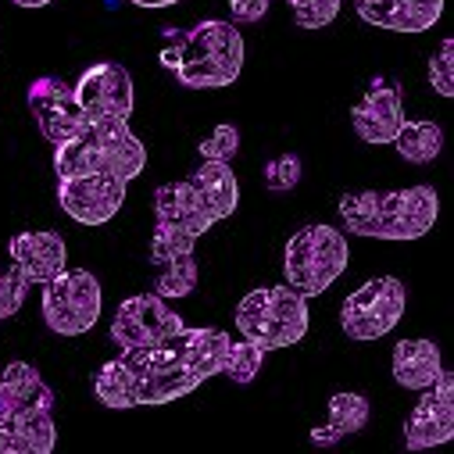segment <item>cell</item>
I'll use <instances>...</instances> for the list:
<instances>
[{
	"mask_svg": "<svg viewBox=\"0 0 454 454\" xmlns=\"http://www.w3.org/2000/svg\"><path fill=\"white\" fill-rule=\"evenodd\" d=\"M230 333L200 325H183L176 336L154 348H137L111 358L93 383V394L104 408H154L172 404L193 394L204 380L218 376Z\"/></svg>",
	"mask_w": 454,
	"mask_h": 454,
	"instance_id": "1",
	"label": "cell"
},
{
	"mask_svg": "<svg viewBox=\"0 0 454 454\" xmlns=\"http://www.w3.org/2000/svg\"><path fill=\"white\" fill-rule=\"evenodd\" d=\"M440 215V197L433 186L404 190H358L340 197V222L355 237L369 240H419Z\"/></svg>",
	"mask_w": 454,
	"mask_h": 454,
	"instance_id": "2",
	"label": "cell"
},
{
	"mask_svg": "<svg viewBox=\"0 0 454 454\" xmlns=\"http://www.w3.org/2000/svg\"><path fill=\"white\" fill-rule=\"evenodd\" d=\"M58 440L54 390L29 362L0 369V454H51Z\"/></svg>",
	"mask_w": 454,
	"mask_h": 454,
	"instance_id": "3",
	"label": "cell"
},
{
	"mask_svg": "<svg viewBox=\"0 0 454 454\" xmlns=\"http://www.w3.org/2000/svg\"><path fill=\"white\" fill-rule=\"evenodd\" d=\"M161 65L186 90H218L240 79L244 72V36L233 22L207 19L190 33L168 29L161 47Z\"/></svg>",
	"mask_w": 454,
	"mask_h": 454,
	"instance_id": "4",
	"label": "cell"
},
{
	"mask_svg": "<svg viewBox=\"0 0 454 454\" xmlns=\"http://www.w3.org/2000/svg\"><path fill=\"white\" fill-rule=\"evenodd\" d=\"M147 168V147L126 122H90L82 133L54 147V172L65 176H119L133 183Z\"/></svg>",
	"mask_w": 454,
	"mask_h": 454,
	"instance_id": "5",
	"label": "cell"
},
{
	"mask_svg": "<svg viewBox=\"0 0 454 454\" xmlns=\"http://www.w3.org/2000/svg\"><path fill=\"white\" fill-rule=\"evenodd\" d=\"M218 218L204 204L200 190L190 179L165 183L154 193V240H151V262L161 269L165 262L179 254H193L197 240L211 230Z\"/></svg>",
	"mask_w": 454,
	"mask_h": 454,
	"instance_id": "6",
	"label": "cell"
},
{
	"mask_svg": "<svg viewBox=\"0 0 454 454\" xmlns=\"http://www.w3.org/2000/svg\"><path fill=\"white\" fill-rule=\"evenodd\" d=\"M237 329L262 351L294 348L308 333V297L294 286H262L237 304Z\"/></svg>",
	"mask_w": 454,
	"mask_h": 454,
	"instance_id": "7",
	"label": "cell"
},
{
	"mask_svg": "<svg viewBox=\"0 0 454 454\" xmlns=\"http://www.w3.org/2000/svg\"><path fill=\"white\" fill-rule=\"evenodd\" d=\"M351 262L348 237L333 225H304L286 240L283 251V276L286 286H294L304 297L325 294Z\"/></svg>",
	"mask_w": 454,
	"mask_h": 454,
	"instance_id": "8",
	"label": "cell"
},
{
	"mask_svg": "<svg viewBox=\"0 0 454 454\" xmlns=\"http://www.w3.org/2000/svg\"><path fill=\"white\" fill-rule=\"evenodd\" d=\"M104 308L100 283L90 269H65L43 283V318L58 336H82L97 325Z\"/></svg>",
	"mask_w": 454,
	"mask_h": 454,
	"instance_id": "9",
	"label": "cell"
},
{
	"mask_svg": "<svg viewBox=\"0 0 454 454\" xmlns=\"http://www.w3.org/2000/svg\"><path fill=\"white\" fill-rule=\"evenodd\" d=\"M408 308V290L394 276H380L362 283L340 308V325L351 340H380L387 336Z\"/></svg>",
	"mask_w": 454,
	"mask_h": 454,
	"instance_id": "10",
	"label": "cell"
},
{
	"mask_svg": "<svg viewBox=\"0 0 454 454\" xmlns=\"http://www.w3.org/2000/svg\"><path fill=\"white\" fill-rule=\"evenodd\" d=\"M183 315L168 308L161 294H137L122 301L111 318V340L119 344V351H137V348H154L161 340L176 336L183 329Z\"/></svg>",
	"mask_w": 454,
	"mask_h": 454,
	"instance_id": "11",
	"label": "cell"
},
{
	"mask_svg": "<svg viewBox=\"0 0 454 454\" xmlns=\"http://www.w3.org/2000/svg\"><path fill=\"white\" fill-rule=\"evenodd\" d=\"M75 100L90 122H129L133 115V75L122 65H90L75 82Z\"/></svg>",
	"mask_w": 454,
	"mask_h": 454,
	"instance_id": "12",
	"label": "cell"
},
{
	"mask_svg": "<svg viewBox=\"0 0 454 454\" xmlns=\"http://www.w3.org/2000/svg\"><path fill=\"white\" fill-rule=\"evenodd\" d=\"M129 183L119 176H65L58 179V204L79 225H104L126 204Z\"/></svg>",
	"mask_w": 454,
	"mask_h": 454,
	"instance_id": "13",
	"label": "cell"
},
{
	"mask_svg": "<svg viewBox=\"0 0 454 454\" xmlns=\"http://www.w3.org/2000/svg\"><path fill=\"white\" fill-rule=\"evenodd\" d=\"M29 107H33L40 137L54 147L72 140L75 133H82L90 126L86 111L75 100V86H68L61 75H40L29 86Z\"/></svg>",
	"mask_w": 454,
	"mask_h": 454,
	"instance_id": "14",
	"label": "cell"
},
{
	"mask_svg": "<svg viewBox=\"0 0 454 454\" xmlns=\"http://www.w3.org/2000/svg\"><path fill=\"white\" fill-rule=\"evenodd\" d=\"M422 397L415 401L408 426H404V447L408 450H426L440 447L454 436V376L443 369L433 387L419 390Z\"/></svg>",
	"mask_w": 454,
	"mask_h": 454,
	"instance_id": "15",
	"label": "cell"
},
{
	"mask_svg": "<svg viewBox=\"0 0 454 454\" xmlns=\"http://www.w3.org/2000/svg\"><path fill=\"white\" fill-rule=\"evenodd\" d=\"M401 122H404V97H401V86L394 79H376L365 90V97L351 107L355 133L365 144H376V147L394 144Z\"/></svg>",
	"mask_w": 454,
	"mask_h": 454,
	"instance_id": "16",
	"label": "cell"
},
{
	"mask_svg": "<svg viewBox=\"0 0 454 454\" xmlns=\"http://www.w3.org/2000/svg\"><path fill=\"white\" fill-rule=\"evenodd\" d=\"M358 15L390 33H426L440 22L443 0H355Z\"/></svg>",
	"mask_w": 454,
	"mask_h": 454,
	"instance_id": "17",
	"label": "cell"
},
{
	"mask_svg": "<svg viewBox=\"0 0 454 454\" xmlns=\"http://www.w3.org/2000/svg\"><path fill=\"white\" fill-rule=\"evenodd\" d=\"M8 254L15 262V269L29 279V283H51L58 272L68 269V247L58 233H19L12 244H8Z\"/></svg>",
	"mask_w": 454,
	"mask_h": 454,
	"instance_id": "18",
	"label": "cell"
},
{
	"mask_svg": "<svg viewBox=\"0 0 454 454\" xmlns=\"http://www.w3.org/2000/svg\"><path fill=\"white\" fill-rule=\"evenodd\" d=\"M443 372L440 348L433 340H401L394 348V380L404 390H426Z\"/></svg>",
	"mask_w": 454,
	"mask_h": 454,
	"instance_id": "19",
	"label": "cell"
},
{
	"mask_svg": "<svg viewBox=\"0 0 454 454\" xmlns=\"http://www.w3.org/2000/svg\"><path fill=\"white\" fill-rule=\"evenodd\" d=\"M365 422H369V397L365 394H355V390L333 394L329 397V422L311 429V443L315 447H333L344 436L362 433Z\"/></svg>",
	"mask_w": 454,
	"mask_h": 454,
	"instance_id": "20",
	"label": "cell"
},
{
	"mask_svg": "<svg viewBox=\"0 0 454 454\" xmlns=\"http://www.w3.org/2000/svg\"><path fill=\"white\" fill-rule=\"evenodd\" d=\"M190 183L200 190L204 204L211 207V215H215L218 222L230 218V215L237 211V204H240V183H237L230 161H204V165L190 176Z\"/></svg>",
	"mask_w": 454,
	"mask_h": 454,
	"instance_id": "21",
	"label": "cell"
},
{
	"mask_svg": "<svg viewBox=\"0 0 454 454\" xmlns=\"http://www.w3.org/2000/svg\"><path fill=\"white\" fill-rule=\"evenodd\" d=\"M394 147L408 165H429L443 151V129L436 122H401Z\"/></svg>",
	"mask_w": 454,
	"mask_h": 454,
	"instance_id": "22",
	"label": "cell"
},
{
	"mask_svg": "<svg viewBox=\"0 0 454 454\" xmlns=\"http://www.w3.org/2000/svg\"><path fill=\"white\" fill-rule=\"evenodd\" d=\"M262 365H265V351L258 344H251V340H237L233 344L230 340V344H225V355H222L218 376H230L233 383L247 387V383H254L262 376Z\"/></svg>",
	"mask_w": 454,
	"mask_h": 454,
	"instance_id": "23",
	"label": "cell"
},
{
	"mask_svg": "<svg viewBox=\"0 0 454 454\" xmlns=\"http://www.w3.org/2000/svg\"><path fill=\"white\" fill-rule=\"evenodd\" d=\"M197 279H200V269H197L193 254H179V258L161 265L154 294H161L165 301H179V297H190L197 290Z\"/></svg>",
	"mask_w": 454,
	"mask_h": 454,
	"instance_id": "24",
	"label": "cell"
},
{
	"mask_svg": "<svg viewBox=\"0 0 454 454\" xmlns=\"http://www.w3.org/2000/svg\"><path fill=\"white\" fill-rule=\"evenodd\" d=\"M286 4H290V15L301 29H325L340 15V4H344V0H286Z\"/></svg>",
	"mask_w": 454,
	"mask_h": 454,
	"instance_id": "25",
	"label": "cell"
},
{
	"mask_svg": "<svg viewBox=\"0 0 454 454\" xmlns=\"http://www.w3.org/2000/svg\"><path fill=\"white\" fill-rule=\"evenodd\" d=\"M200 158L204 161H233L237 158V151H240V129L237 126H230V122H222V126H215L211 129V137L207 140H200Z\"/></svg>",
	"mask_w": 454,
	"mask_h": 454,
	"instance_id": "26",
	"label": "cell"
},
{
	"mask_svg": "<svg viewBox=\"0 0 454 454\" xmlns=\"http://www.w3.org/2000/svg\"><path fill=\"white\" fill-rule=\"evenodd\" d=\"M29 279L12 265V269H0V322L19 315V308L26 304V294H29Z\"/></svg>",
	"mask_w": 454,
	"mask_h": 454,
	"instance_id": "27",
	"label": "cell"
},
{
	"mask_svg": "<svg viewBox=\"0 0 454 454\" xmlns=\"http://www.w3.org/2000/svg\"><path fill=\"white\" fill-rule=\"evenodd\" d=\"M301 172H304V165H301L297 154H279L265 165V186L272 193H290L301 183Z\"/></svg>",
	"mask_w": 454,
	"mask_h": 454,
	"instance_id": "28",
	"label": "cell"
},
{
	"mask_svg": "<svg viewBox=\"0 0 454 454\" xmlns=\"http://www.w3.org/2000/svg\"><path fill=\"white\" fill-rule=\"evenodd\" d=\"M429 82L440 97H454V40H443L429 58Z\"/></svg>",
	"mask_w": 454,
	"mask_h": 454,
	"instance_id": "29",
	"label": "cell"
},
{
	"mask_svg": "<svg viewBox=\"0 0 454 454\" xmlns=\"http://www.w3.org/2000/svg\"><path fill=\"white\" fill-rule=\"evenodd\" d=\"M269 4H272V0H230V12H233V22L251 26V22H262L265 19Z\"/></svg>",
	"mask_w": 454,
	"mask_h": 454,
	"instance_id": "30",
	"label": "cell"
},
{
	"mask_svg": "<svg viewBox=\"0 0 454 454\" xmlns=\"http://www.w3.org/2000/svg\"><path fill=\"white\" fill-rule=\"evenodd\" d=\"M129 4L147 8V12H158V8H172V4H179V0H129Z\"/></svg>",
	"mask_w": 454,
	"mask_h": 454,
	"instance_id": "31",
	"label": "cell"
},
{
	"mask_svg": "<svg viewBox=\"0 0 454 454\" xmlns=\"http://www.w3.org/2000/svg\"><path fill=\"white\" fill-rule=\"evenodd\" d=\"M12 4H19V8H47V4H54V0H12Z\"/></svg>",
	"mask_w": 454,
	"mask_h": 454,
	"instance_id": "32",
	"label": "cell"
}]
</instances>
